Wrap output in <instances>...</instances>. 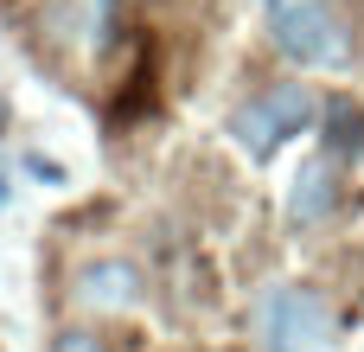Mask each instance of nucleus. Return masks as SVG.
Here are the masks:
<instances>
[{
    "mask_svg": "<svg viewBox=\"0 0 364 352\" xmlns=\"http://www.w3.org/2000/svg\"><path fill=\"white\" fill-rule=\"evenodd\" d=\"M269 32L307 71H339L352 58V38H346V26L326 0H269Z\"/></svg>",
    "mask_w": 364,
    "mask_h": 352,
    "instance_id": "f257e3e1",
    "label": "nucleus"
},
{
    "mask_svg": "<svg viewBox=\"0 0 364 352\" xmlns=\"http://www.w3.org/2000/svg\"><path fill=\"white\" fill-rule=\"evenodd\" d=\"M307 122H314V90L307 83H275V90H262L256 103H243L230 115V141L250 160H269L282 141L307 135Z\"/></svg>",
    "mask_w": 364,
    "mask_h": 352,
    "instance_id": "f03ea898",
    "label": "nucleus"
},
{
    "mask_svg": "<svg viewBox=\"0 0 364 352\" xmlns=\"http://www.w3.org/2000/svg\"><path fill=\"white\" fill-rule=\"evenodd\" d=\"M256 327H262V346L269 352H339L333 308L314 289H275V295H262Z\"/></svg>",
    "mask_w": 364,
    "mask_h": 352,
    "instance_id": "7ed1b4c3",
    "label": "nucleus"
},
{
    "mask_svg": "<svg viewBox=\"0 0 364 352\" xmlns=\"http://www.w3.org/2000/svg\"><path fill=\"white\" fill-rule=\"evenodd\" d=\"M141 289H147L141 269L122 263V257H102V263H83V269H77V301L96 308V314H122V308H134Z\"/></svg>",
    "mask_w": 364,
    "mask_h": 352,
    "instance_id": "20e7f679",
    "label": "nucleus"
},
{
    "mask_svg": "<svg viewBox=\"0 0 364 352\" xmlns=\"http://www.w3.org/2000/svg\"><path fill=\"white\" fill-rule=\"evenodd\" d=\"M339 160L333 154H314V160H301V173H294V186H288V218L294 224H320V218H333L339 212Z\"/></svg>",
    "mask_w": 364,
    "mask_h": 352,
    "instance_id": "39448f33",
    "label": "nucleus"
},
{
    "mask_svg": "<svg viewBox=\"0 0 364 352\" xmlns=\"http://www.w3.org/2000/svg\"><path fill=\"white\" fill-rule=\"evenodd\" d=\"M326 154L333 160H364V109H352L346 96L339 103H326Z\"/></svg>",
    "mask_w": 364,
    "mask_h": 352,
    "instance_id": "423d86ee",
    "label": "nucleus"
},
{
    "mask_svg": "<svg viewBox=\"0 0 364 352\" xmlns=\"http://www.w3.org/2000/svg\"><path fill=\"white\" fill-rule=\"evenodd\" d=\"M51 352H109V346H102L96 333H83V327H70V333H58V340H51Z\"/></svg>",
    "mask_w": 364,
    "mask_h": 352,
    "instance_id": "0eeeda50",
    "label": "nucleus"
},
{
    "mask_svg": "<svg viewBox=\"0 0 364 352\" xmlns=\"http://www.w3.org/2000/svg\"><path fill=\"white\" fill-rule=\"evenodd\" d=\"M26 167H32V173H38V180H51V186H64V167H58V160H45V154H32V160H26Z\"/></svg>",
    "mask_w": 364,
    "mask_h": 352,
    "instance_id": "6e6552de",
    "label": "nucleus"
},
{
    "mask_svg": "<svg viewBox=\"0 0 364 352\" xmlns=\"http://www.w3.org/2000/svg\"><path fill=\"white\" fill-rule=\"evenodd\" d=\"M6 205H13V186H6V173H0V212H6Z\"/></svg>",
    "mask_w": 364,
    "mask_h": 352,
    "instance_id": "1a4fd4ad",
    "label": "nucleus"
},
{
    "mask_svg": "<svg viewBox=\"0 0 364 352\" xmlns=\"http://www.w3.org/2000/svg\"><path fill=\"white\" fill-rule=\"evenodd\" d=\"M0 115H6V103H0Z\"/></svg>",
    "mask_w": 364,
    "mask_h": 352,
    "instance_id": "9d476101",
    "label": "nucleus"
}]
</instances>
